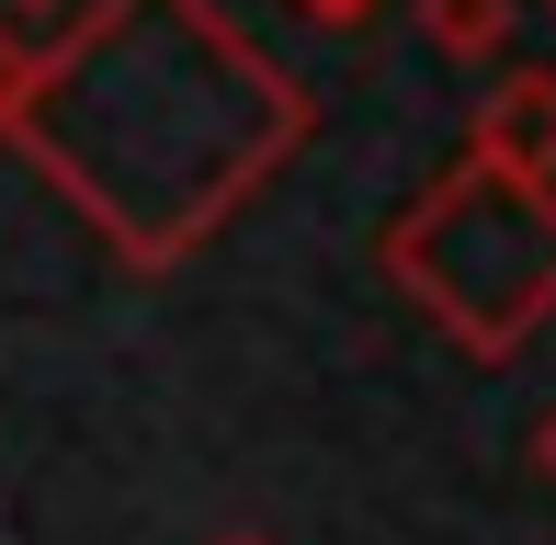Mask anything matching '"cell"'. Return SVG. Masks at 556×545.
I'll return each mask as SVG.
<instances>
[{
    "mask_svg": "<svg viewBox=\"0 0 556 545\" xmlns=\"http://www.w3.org/2000/svg\"><path fill=\"white\" fill-rule=\"evenodd\" d=\"M295 12H307V23H330V35H352V23H375L387 0H295Z\"/></svg>",
    "mask_w": 556,
    "mask_h": 545,
    "instance_id": "obj_5",
    "label": "cell"
},
{
    "mask_svg": "<svg viewBox=\"0 0 556 545\" xmlns=\"http://www.w3.org/2000/svg\"><path fill=\"white\" fill-rule=\"evenodd\" d=\"M466 160L489 170H522V182H556V58L534 68H500L466 114Z\"/></svg>",
    "mask_w": 556,
    "mask_h": 545,
    "instance_id": "obj_3",
    "label": "cell"
},
{
    "mask_svg": "<svg viewBox=\"0 0 556 545\" xmlns=\"http://www.w3.org/2000/svg\"><path fill=\"white\" fill-rule=\"evenodd\" d=\"M12 12H23V23H46V12H80V0H12Z\"/></svg>",
    "mask_w": 556,
    "mask_h": 545,
    "instance_id": "obj_7",
    "label": "cell"
},
{
    "mask_svg": "<svg viewBox=\"0 0 556 545\" xmlns=\"http://www.w3.org/2000/svg\"><path fill=\"white\" fill-rule=\"evenodd\" d=\"M216 545H273V534H216Z\"/></svg>",
    "mask_w": 556,
    "mask_h": 545,
    "instance_id": "obj_8",
    "label": "cell"
},
{
    "mask_svg": "<svg viewBox=\"0 0 556 545\" xmlns=\"http://www.w3.org/2000/svg\"><path fill=\"white\" fill-rule=\"evenodd\" d=\"M318 91L216 0H80L46 46L0 35V148L114 251L182 272L307 148Z\"/></svg>",
    "mask_w": 556,
    "mask_h": 545,
    "instance_id": "obj_1",
    "label": "cell"
},
{
    "mask_svg": "<svg viewBox=\"0 0 556 545\" xmlns=\"http://www.w3.org/2000/svg\"><path fill=\"white\" fill-rule=\"evenodd\" d=\"M545 12H556V0H545Z\"/></svg>",
    "mask_w": 556,
    "mask_h": 545,
    "instance_id": "obj_9",
    "label": "cell"
},
{
    "mask_svg": "<svg viewBox=\"0 0 556 545\" xmlns=\"http://www.w3.org/2000/svg\"><path fill=\"white\" fill-rule=\"evenodd\" d=\"M375 272L466 364L534 353V330H556V182H522V170H489V160H443L375 228Z\"/></svg>",
    "mask_w": 556,
    "mask_h": 545,
    "instance_id": "obj_2",
    "label": "cell"
},
{
    "mask_svg": "<svg viewBox=\"0 0 556 545\" xmlns=\"http://www.w3.org/2000/svg\"><path fill=\"white\" fill-rule=\"evenodd\" d=\"M420 12V46L432 58H466V68H500L522 35V0H409Z\"/></svg>",
    "mask_w": 556,
    "mask_h": 545,
    "instance_id": "obj_4",
    "label": "cell"
},
{
    "mask_svg": "<svg viewBox=\"0 0 556 545\" xmlns=\"http://www.w3.org/2000/svg\"><path fill=\"white\" fill-rule=\"evenodd\" d=\"M534 466H545V489H556V409L534 420Z\"/></svg>",
    "mask_w": 556,
    "mask_h": 545,
    "instance_id": "obj_6",
    "label": "cell"
}]
</instances>
